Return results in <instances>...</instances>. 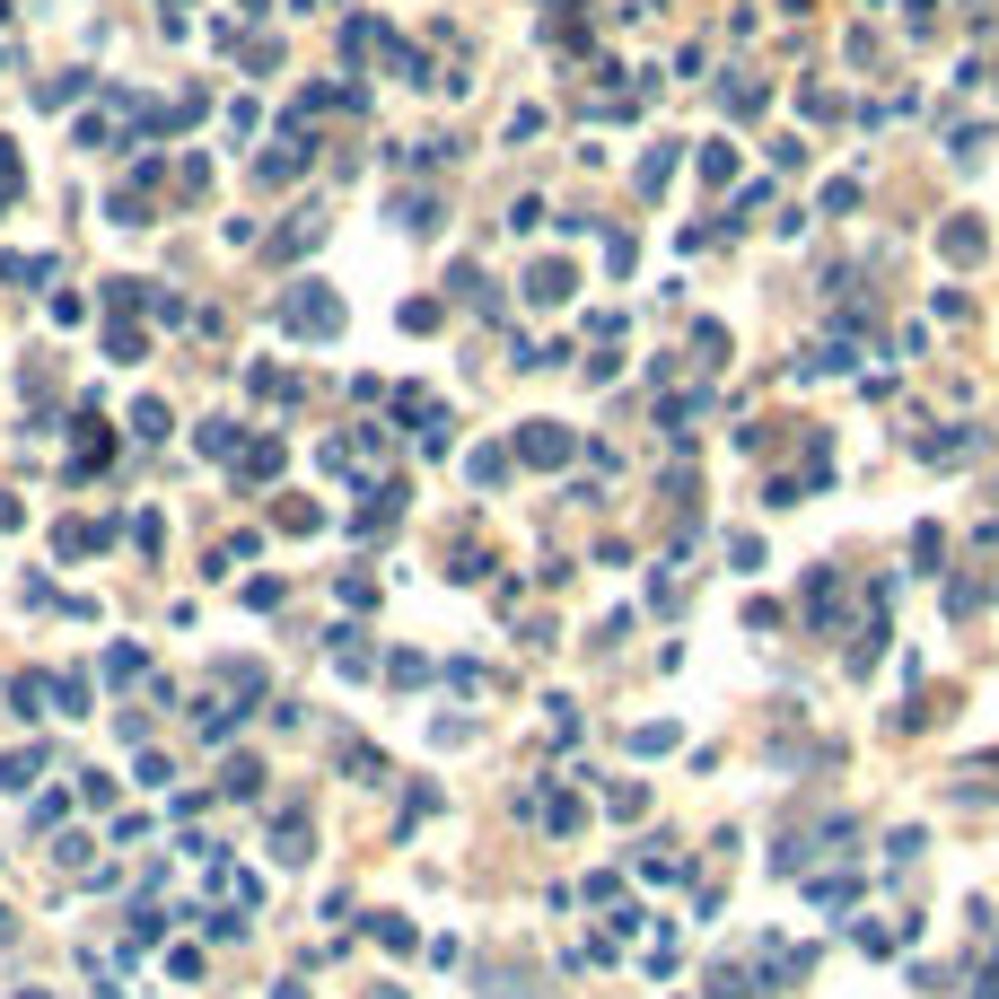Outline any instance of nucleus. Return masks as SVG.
Returning a JSON list of instances; mask_svg holds the SVG:
<instances>
[{"mask_svg":"<svg viewBox=\"0 0 999 999\" xmlns=\"http://www.w3.org/2000/svg\"><path fill=\"white\" fill-rule=\"evenodd\" d=\"M518 447H527V465H562V456H571V438H562V422H535L527 438H518Z\"/></svg>","mask_w":999,"mask_h":999,"instance_id":"nucleus-1","label":"nucleus"}]
</instances>
